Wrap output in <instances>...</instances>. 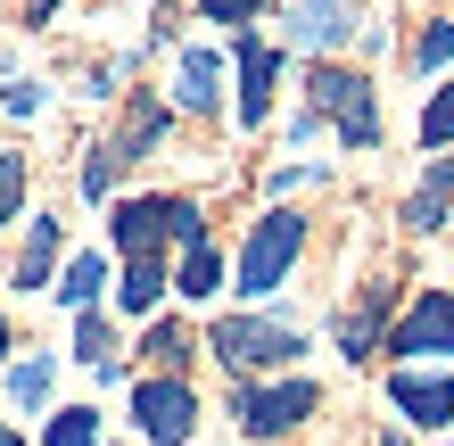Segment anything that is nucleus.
<instances>
[{"instance_id": "4468645a", "label": "nucleus", "mask_w": 454, "mask_h": 446, "mask_svg": "<svg viewBox=\"0 0 454 446\" xmlns=\"http://www.w3.org/2000/svg\"><path fill=\"white\" fill-rule=\"evenodd\" d=\"M174 108H191V116H215V108H223V59H215V50H182Z\"/></svg>"}, {"instance_id": "a211bd4d", "label": "nucleus", "mask_w": 454, "mask_h": 446, "mask_svg": "<svg viewBox=\"0 0 454 446\" xmlns=\"http://www.w3.org/2000/svg\"><path fill=\"white\" fill-rule=\"evenodd\" d=\"M174 290H182V298H199V306H207V298H223V248H215V240H207V248H182Z\"/></svg>"}, {"instance_id": "20e7f679", "label": "nucleus", "mask_w": 454, "mask_h": 446, "mask_svg": "<svg viewBox=\"0 0 454 446\" xmlns=\"http://www.w3.org/2000/svg\"><path fill=\"white\" fill-rule=\"evenodd\" d=\"M306 256V215L298 207H264V215L248 223V240H239V265H231V290L248 298V306H264L289 281V265Z\"/></svg>"}, {"instance_id": "393cba45", "label": "nucleus", "mask_w": 454, "mask_h": 446, "mask_svg": "<svg viewBox=\"0 0 454 446\" xmlns=\"http://www.w3.org/2000/svg\"><path fill=\"white\" fill-rule=\"evenodd\" d=\"M25 191H34V166H25L17 149H0V223L25 215Z\"/></svg>"}, {"instance_id": "2eb2a0df", "label": "nucleus", "mask_w": 454, "mask_h": 446, "mask_svg": "<svg viewBox=\"0 0 454 446\" xmlns=\"http://www.w3.org/2000/svg\"><path fill=\"white\" fill-rule=\"evenodd\" d=\"M59 215H25V248H17V265H9V281L17 290H50V265H59Z\"/></svg>"}, {"instance_id": "dca6fc26", "label": "nucleus", "mask_w": 454, "mask_h": 446, "mask_svg": "<svg viewBox=\"0 0 454 446\" xmlns=\"http://www.w3.org/2000/svg\"><path fill=\"white\" fill-rule=\"evenodd\" d=\"M166 290H174V265H166V256H124V281H116V306L124 314H157Z\"/></svg>"}, {"instance_id": "a878e982", "label": "nucleus", "mask_w": 454, "mask_h": 446, "mask_svg": "<svg viewBox=\"0 0 454 446\" xmlns=\"http://www.w3.org/2000/svg\"><path fill=\"white\" fill-rule=\"evenodd\" d=\"M116 174H124V166L108 157V141H99V149L83 157V174H74V191H83V199H108V191H116Z\"/></svg>"}, {"instance_id": "7ed1b4c3", "label": "nucleus", "mask_w": 454, "mask_h": 446, "mask_svg": "<svg viewBox=\"0 0 454 446\" xmlns=\"http://www.w3.org/2000/svg\"><path fill=\"white\" fill-rule=\"evenodd\" d=\"M108 240L124 256H166V248H207V207L199 199H174V191H149V199H124L108 215Z\"/></svg>"}, {"instance_id": "39448f33", "label": "nucleus", "mask_w": 454, "mask_h": 446, "mask_svg": "<svg viewBox=\"0 0 454 446\" xmlns=\"http://www.w3.org/2000/svg\"><path fill=\"white\" fill-rule=\"evenodd\" d=\"M323 413V388L306 372H281V380H231V422L239 438H289Z\"/></svg>"}, {"instance_id": "b1692460", "label": "nucleus", "mask_w": 454, "mask_h": 446, "mask_svg": "<svg viewBox=\"0 0 454 446\" xmlns=\"http://www.w3.org/2000/svg\"><path fill=\"white\" fill-rule=\"evenodd\" d=\"M413 133H421V149H454V83H438L430 99H421V124H413Z\"/></svg>"}, {"instance_id": "f03ea898", "label": "nucleus", "mask_w": 454, "mask_h": 446, "mask_svg": "<svg viewBox=\"0 0 454 446\" xmlns=\"http://www.w3.org/2000/svg\"><path fill=\"white\" fill-rule=\"evenodd\" d=\"M306 116L331 124L347 149H380V91H372L364 67L314 59V67H306Z\"/></svg>"}, {"instance_id": "cd10ccee", "label": "nucleus", "mask_w": 454, "mask_h": 446, "mask_svg": "<svg viewBox=\"0 0 454 446\" xmlns=\"http://www.w3.org/2000/svg\"><path fill=\"white\" fill-rule=\"evenodd\" d=\"M42 99H50V91L34 83V74H17V83L0 91V108H9V116H42Z\"/></svg>"}, {"instance_id": "412c9836", "label": "nucleus", "mask_w": 454, "mask_h": 446, "mask_svg": "<svg viewBox=\"0 0 454 446\" xmlns=\"http://www.w3.org/2000/svg\"><path fill=\"white\" fill-rule=\"evenodd\" d=\"M42 446H108V438H99V413L91 405H59L42 422Z\"/></svg>"}, {"instance_id": "423d86ee", "label": "nucleus", "mask_w": 454, "mask_h": 446, "mask_svg": "<svg viewBox=\"0 0 454 446\" xmlns=\"http://www.w3.org/2000/svg\"><path fill=\"white\" fill-rule=\"evenodd\" d=\"M132 430H141V446H191L199 438V388L182 372H141L132 380Z\"/></svg>"}, {"instance_id": "bb28decb", "label": "nucleus", "mask_w": 454, "mask_h": 446, "mask_svg": "<svg viewBox=\"0 0 454 446\" xmlns=\"http://www.w3.org/2000/svg\"><path fill=\"white\" fill-rule=\"evenodd\" d=\"M199 17H207V25H231V34H248V25L264 17V0H199Z\"/></svg>"}, {"instance_id": "aec40b11", "label": "nucleus", "mask_w": 454, "mask_h": 446, "mask_svg": "<svg viewBox=\"0 0 454 446\" xmlns=\"http://www.w3.org/2000/svg\"><path fill=\"white\" fill-rule=\"evenodd\" d=\"M405 67L413 74H438V67H454V17H430L413 34V50H405Z\"/></svg>"}, {"instance_id": "f8f14e48", "label": "nucleus", "mask_w": 454, "mask_h": 446, "mask_svg": "<svg viewBox=\"0 0 454 446\" xmlns=\"http://www.w3.org/2000/svg\"><path fill=\"white\" fill-rule=\"evenodd\" d=\"M166 133H174V108H166L157 91H132V99H124L116 141H108V157H116V166H141V157H149L157 141H166Z\"/></svg>"}, {"instance_id": "1a4fd4ad", "label": "nucleus", "mask_w": 454, "mask_h": 446, "mask_svg": "<svg viewBox=\"0 0 454 446\" xmlns=\"http://www.w3.org/2000/svg\"><path fill=\"white\" fill-rule=\"evenodd\" d=\"M388 331H396V281H364L356 306L339 314V356L347 364H372L388 348Z\"/></svg>"}, {"instance_id": "5701e85b", "label": "nucleus", "mask_w": 454, "mask_h": 446, "mask_svg": "<svg viewBox=\"0 0 454 446\" xmlns=\"http://www.w3.org/2000/svg\"><path fill=\"white\" fill-rule=\"evenodd\" d=\"M141 356H149V372H182V364H191V331L182 323H149Z\"/></svg>"}, {"instance_id": "4be33fe9", "label": "nucleus", "mask_w": 454, "mask_h": 446, "mask_svg": "<svg viewBox=\"0 0 454 446\" xmlns=\"http://www.w3.org/2000/svg\"><path fill=\"white\" fill-rule=\"evenodd\" d=\"M50 380H59V364H50V356H25V364H9V397H17L25 413H42V405H50Z\"/></svg>"}, {"instance_id": "6ab92c4d", "label": "nucleus", "mask_w": 454, "mask_h": 446, "mask_svg": "<svg viewBox=\"0 0 454 446\" xmlns=\"http://www.w3.org/2000/svg\"><path fill=\"white\" fill-rule=\"evenodd\" d=\"M74 364H91L99 380H116L124 364H116V331H108V314H74Z\"/></svg>"}, {"instance_id": "2f4dec72", "label": "nucleus", "mask_w": 454, "mask_h": 446, "mask_svg": "<svg viewBox=\"0 0 454 446\" xmlns=\"http://www.w3.org/2000/svg\"><path fill=\"white\" fill-rule=\"evenodd\" d=\"M438 446H454V430H446V438H438Z\"/></svg>"}, {"instance_id": "0eeeda50", "label": "nucleus", "mask_w": 454, "mask_h": 446, "mask_svg": "<svg viewBox=\"0 0 454 446\" xmlns=\"http://www.w3.org/2000/svg\"><path fill=\"white\" fill-rule=\"evenodd\" d=\"M380 356H405V364H438V372H454V290H413Z\"/></svg>"}, {"instance_id": "f3484780", "label": "nucleus", "mask_w": 454, "mask_h": 446, "mask_svg": "<svg viewBox=\"0 0 454 446\" xmlns=\"http://www.w3.org/2000/svg\"><path fill=\"white\" fill-rule=\"evenodd\" d=\"M99 290H108V256L99 248H83V256H67V273H59V306H74V314H99Z\"/></svg>"}, {"instance_id": "c756f323", "label": "nucleus", "mask_w": 454, "mask_h": 446, "mask_svg": "<svg viewBox=\"0 0 454 446\" xmlns=\"http://www.w3.org/2000/svg\"><path fill=\"white\" fill-rule=\"evenodd\" d=\"M9 356H17V339H9V314H0V372H9Z\"/></svg>"}, {"instance_id": "ddd939ff", "label": "nucleus", "mask_w": 454, "mask_h": 446, "mask_svg": "<svg viewBox=\"0 0 454 446\" xmlns=\"http://www.w3.org/2000/svg\"><path fill=\"white\" fill-rule=\"evenodd\" d=\"M446 207H454V149L421 166V182L405 191V207H396V223H405V231H438V223H446Z\"/></svg>"}, {"instance_id": "9d476101", "label": "nucleus", "mask_w": 454, "mask_h": 446, "mask_svg": "<svg viewBox=\"0 0 454 446\" xmlns=\"http://www.w3.org/2000/svg\"><path fill=\"white\" fill-rule=\"evenodd\" d=\"M388 405L396 413H405V422L413 430H446L454 422V372H430V364H396V372H388Z\"/></svg>"}, {"instance_id": "f257e3e1", "label": "nucleus", "mask_w": 454, "mask_h": 446, "mask_svg": "<svg viewBox=\"0 0 454 446\" xmlns=\"http://www.w3.org/2000/svg\"><path fill=\"white\" fill-rule=\"evenodd\" d=\"M207 348H215V364L231 380H281L289 364L306 356V331L289 323V314H215Z\"/></svg>"}, {"instance_id": "6e6552de", "label": "nucleus", "mask_w": 454, "mask_h": 446, "mask_svg": "<svg viewBox=\"0 0 454 446\" xmlns=\"http://www.w3.org/2000/svg\"><path fill=\"white\" fill-rule=\"evenodd\" d=\"M372 25H364V0H289V42L314 50V59H331V50L347 42H364Z\"/></svg>"}, {"instance_id": "7c9ffc66", "label": "nucleus", "mask_w": 454, "mask_h": 446, "mask_svg": "<svg viewBox=\"0 0 454 446\" xmlns=\"http://www.w3.org/2000/svg\"><path fill=\"white\" fill-rule=\"evenodd\" d=\"M0 446H34V438H25V430H9V422H0Z\"/></svg>"}, {"instance_id": "c85d7f7f", "label": "nucleus", "mask_w": 454, "mask_h": 446, "mask_svg": "<svg viewBox=\"0 0 454 446\" xmlns=\"http://www.w3.org/2000/svg\"><path fill=\"white\" fill-rule=\"evenodd\" d=\"M59 9H67V0H25V25H50Z\"/></svg>"}, {"instance_id": "9b49d317", "label": "nucleus", "mask_w": 454, "mask_h": 446, "mask_svg": "<svg viewBox=\"0 0 454 446\" xmlns=\"http://www.w3.org/2000/svg\"><path fill=\"white\" fill-rule=\"evenodd\" d=\"M231 59H239V133H256L273 116V83H281V50L264 34H231Z\"/></svg>"}]
</instances>
